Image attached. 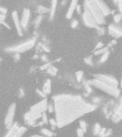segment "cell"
Segmentation results:
<instances>
[{"instance_id": "obj_3", "label": "cell", "mask_w": 122, "mask_h": 137, "mask_svg": "<svg viewBox=\"0 0 122 137\" xmlns=\"http://www.w3.org/2000/svg\"><path fill=\"white\" fill-rule=\"evenodd\" d=\"M91 84H92L94 87H96L97 89L101 90L106 94L114 97H118L120 94V91L118 88H114L112 86H109L96 79L92 80L91 81Z\"/></svg>"}, {"instance_id": "obj_30", "label": "cell", "mask_w": 122, "mask_h": 137, "mask_svg": "<svg viewBox=\"0 0 122 137\" xmlns=\"http://www.w3.org/2000/svg\"><path fill=\"white\" fill-rule=\"evenodd\" d=\"M106 130L105 128H102L101 129V131H100V134H99V136L101 137H105L106 136Z\"/></svg>"}, {"instance_id": "obj_23", "label": "cell", "mask_w": 122, "mask_h": 137, "mask_svg": "<svg viewBox=\"0 0 122 137\" xmlns=\"http://www.w3.org/2000/svg\"><path fill=\"white\" fill-rule=\"evenodd\" d=\"M101 130V128L99 124H96L94 126V129H93V134L95 135L99 134Z\"/></svg>"}, {"instance_id": "obj_46", "label": "cell", "mask_w": 122, "mask_h": 137, "mask_svg": "<svg viewBox=\"0 0 122 137\" xmlns=\"http://www.w3.org/2000/svg\"><path fill=\"white\" fill-rule=\"evenodd\" d=\"M31 137H43V136H39V135H34V136H32Z\"/></svg>"}, {"instance_id": "obj_4", "label": "cell", "mask_w": 122, "mask_h": 137, "mask_svg": "<svg viewBox=\"0 0 122 137\" xmlns=\"http://www.w3.org/2000/svg\"><path fill=\"white\" fill-rule=\"evenodd\" d=\"M85 3L89 7L90 11L93 14L95 19L98 22V24H103L105 23V16L100 10V8L96 3V1H86Z\"/></svg>"}, {"instance_id": "obj_11", "label": "cell", "mask_w": 122, "mask_h": 137, "mask_svg": "<svg viewBox=\"0 0 122 137\" xmlns=\"http://www.w3.org/2000/svg\"><path fill=\"white\" fill-rule=\"evenodd\" d=\"M30 16H31L30 10L29 9H24L23 11L22 16V19H21V24L24 29H26L27 27L29 19H30Z\"/></svg>"}, {"instance_id": "obj_24", "label": "cell", "mask_w": 122, "mask_h": 137, "mask_svg": "<svg viewBox=\"0 0 122 137\" xmlns=\"http://www.w3.org/2000/svg\"><path fill=\"white\" fill-rule=\"evenodd\" d=\"M83 85H84V88L87 91V92H88L89 94L91 93L92 89H91V84H89V82H87V81H84Z\"/></svg>"}, {"instance_id": "obj_22", "label": "cell", "mask_w": 122, "mask_h": 137, "mask_svg": "<svg viewBox=\"0 0 122 137\" xmlns=\"http://www.w3.org/2000/svg\"><path fill=\"white\" fill-rule=\"evenodd\" d=\"M108 51V48L107 47H104L102 48V49H99V50H97V51H96L95 52H94V54L95 55H99V54H105V53H106Z\"/></svg>"}, {"instance_id": "obj_6", "label": "cell", "mask_w": 122, "mask_h": 137, "mask_svg": "<svg viewBox=\"0 0 122 137\" xmlns=\"http://www.w3.org/2000/svg\"><path fill=\"white\" fill-rule=\"evenodd\" d=\"M84 10L85 11L83 14V22L84 24L88 27L96 28L98 26V22L85 2H84Z\"/></svg>"}, {"instance_id": "obj_21", "label": "cell", "mask_w": 122, "mask_h": 137, "mask_svg": "<svg viewBox=\"0 0 122 137\" xmlns=\"http://www.w3.org/2000/svg\"><path fill=\"white\" fill-rule=\"evenodd\" d=\"M42 133L43 134H44L45 136H46L47 137H51L53 136V132L51 131H49V129H42Z\"/></svg>"}, {"instance_id": "obj_12", "label": "cell", "mask_w": 122, "mask_h": 137, "mask_svg": "<svg viewBox=\"0 0 122 137\" xmlns=\"http://www.w3.org/2000/svg\"><path fill=\"white\" fill-rule=\"evenodd\" d=\"M96 3L98 4V6L100 8V10H101L103 14H104V16H106L109 15V14H111V10L109 8V6L106 5L104 2L103 1H96Z\"/></svg>"}, {"instance_id": "obj_27", "label": "cell", "mask_w": 122, "mask_h": 137, "mask_svg": "<svg viewBox=\"0 0 122 137\" xmlns=\"http://www.w3.org/2000/svg\"><path fill=\"white\" fill-rule=\"evenodd\" d=\"M109 51H107L106 53H105V54H103V56L101 57V59H100V61H99L100 63H103V62L106 61L107 60V59H108V57H109Z\"/></svg>"}, {"instance_id": "obj_38", "label": "cell", "mask_w": 122, "mask_h": 137, "mask_svg": "<svg viewBox=\"0 0 122 137\" xmlns=\"http://www.w3.org/2000/svg\"><path fill=\"white\" fill-rule=\"evenodd\" d=\"M103 46H104V44H103L102 42H99L98 44L96 45V47H95V50H96V49H98V50H99V49H100V48H101V49H102L101 47H102Z\"/></svg>"}, {"instance_id": "obj_8", "label": "cell", "mask_w": 122, "mask_h": 137, "mask_svg": "<svg viewBox=\"0 0 122 137\" xmlns=\"http://www.w3.org/2000/svg\"><path fill=\"white\" fill-rule=\"evenodd\" d=\"M15 111H16V104L13 103L10 105L7 114L5 117V121H4L5 126L8 129H10L13 126V120H14V117L15 114Z\"/></svg>"}, {"instance_id": "obj_25", "label": "cell", "mask_w": 122, "mask_h": 137, "mask_svg": "<svg viewBox=\"0 0 122 137\" xmlns=\"http://www.w3.org/2000/svg\"><path fill=\"white\" fill-rule=\"evenodd\" d=\"M83 71H77V73H76V78H77V80L78 82H80L81 81L82 78H83Z\"/></svg>"}, {"instance_id": "obj_15", "label": "cell", "mask_w": 122, "mask_h": 137, "mask_svg": "<svg viewBox=\"0 0 122 137\" xmlns=\"http://www.w3.org/2000/svg\"><path fill=\"white\" fill-rule=\"evenodd\" d=\"M115 120L114 121H120L122 118V99L121 102V104H120V106H119V108H117L116 112L115 113Z\"/></svg>"}, {"instance_id": "obj_47", "label": "cell", "mask_w": 122, "mask_h": 137, "mask_svg": "<svg viewBox=\"0 0 122 137\" xmlns=\"http://www.w3.org/2000/svg\"><path fill=\"white\" fill-rule=\"evenodd\" d=\"M121 86L122 87V79H121Z\"/></svg>"}, {"instance_id": "obj_42", "label": "cell", "mask_w": 122, "mask_h": 137, "mask_svg": "<svg viewBox=\"0 0 122 137\" xmlns=\"http://www.w3.org/2000/svg\"><path fill=\"white\" fill-rule=\"evenodd\" d=\"M42 47H43V50H44V51H47L49 52V49L46 46H45V45H42Z\"/></svg>"}, {"instance_id": "obj_1", "label": "cell", "mask_w": 122, "mask_h": 137, "mask_svg": "<svg viewBox=\"0 0 122 137\" xmlns=\"http://www.w3.org/2000/svg\"><path fill=\"white\" fill-rule=\"evenodd\" d=\"M57 126L69 124L87 113L93 112L96 105L84 101L80 96L61 94L54 97Z\"/></svg>"}, {"instance_id": "obj_16", "label": "cell", "mask_w": 122, "mask_h": 137, "mask_svg": "<svg viewBox=\"0 0 122 137\" xmlns=\"http://www.w3.org/2000/svg\"><path fill=\"white\" fill-rule=\"evenodd\" d=\"M57 1H52L51 2V10H50V19L54 18L55 15V12L57 9Z\"/></svg>"}, {"instance_id": "obj_43", "label": "cell", "mask_w": 122, "mask_h": 137, "mask_svg": "<svg viewBox=\"0 0 122 137\" xmlns=\"http://www.w3.org/2000/svg\"><path fill=\"white\" fill-rule=\"evenodd\" d=\"M47 57L46 56H45V55H44V56H42V59L44 61H47Z\"/></svg>"}, {"instance_id": "obj_45", "label": "cell", "mask_w": 122, "mask_h": 137, "mask_svg": "<svg viewBox=\"0 0 122 137\" xmlns=\"http://www.w3.org/2000/svg\"><path fill=\"white\" fill-rule=\"evenodd\" d=\"M111 130H108V131H106V136H109L110 134H111ZM105 136V137H106Z\"/></svg>"}, {"instance_id": "obj_32", "label": "cell", "mask_w": 122, "mask_h": 137, "mask_svg": "<svg viewBox=\"0 0 122 137\" xmlns=\"http://www.w3.org/2000/svg\"><path fill=\"white\" fill-rule=\"evenodd\" d=\"M36 92L38 93L39 95L40 96H42V97H44H44H46V94H45V93L44 92H42V91H40L39 89H36Z\"/></svg>"}, {"instance_id": "obj_7", "label": "cell", "mask_w": 122, "mask_h": 137, "mask_svg": "<svg viewBox=\"0 0 122 137\" xmlns=\"http://www.w3.org/2000/svg\"><path fill=\"white\" fill-rule=\"evenodd\" d=\"M95 78L103 83L106 84L110 86H112L114 88H117V86L119 85L118 81L115 78L110 76L104 75V74H96L95 75Z\"/></svg>"}, {"instance_id": "obj_28", "label": "cell", "mask_w": 122, "mask_h": 137, "mask_svg": "<svg viewBox=\"0 0 122 137\" xmlns=\"http://www.w3.org/2000/svg\"><path fill=\"white\" fill-rule=\"evenodd\" d=\"M79 124H80L81 129H82L84 132H87V123L83 121H80V122H79Z\"/></svg>"}, {"instance_id": "obj_36", "label": "cell", "mask_w": 122, "mask_h": 137, "mask_svg": "<svg viewBox=\"0 0 122 137\" xmlns=\"http://www.w3.org/2000/svg\"><path fill=\"white\" fill-rule=\"evenodd\" d=\"M118 7H119V10L121 14H122V1L118 2Z\"/></svg>"}, {"instance_id": "obj_31", "label": "cell", "mask_w": 122, "mask_h": 137, "mask_svg": "<svg viewBox=\"0 0 122 137\" xmlns=\"http://www.w3.org/2000/svg\"><path fill=\"white\" fill-rule=\"evenodd\" d=\"M83 133H84V131L81 129H77V135L79 137H83Z\"/></svg>"}, {"instance_id": "obj_37", "label": "cell", "mask_w": 122, "mask_h": 137, "mask_svg": "<svg viewBox=\"0 0 122 137\" xmlns=\"http://www.w3.org/2000/svg\"><path fill=\"white\" fill-rule=\"evenodd\" d=\"M78 24H79L78 21H77V20H74V21L72 22V23H71V27H72V28H76L77 26V25H78Z\"/></svg>"}, {"instance_id": "obj_20", "label": "cell", "mask_w": 122, "mask_h": 137, "mask_svg": "<svg viewBox=\"0 0 122 137\" xmlns=\"http://www.w3.org/2000/svg\"><path fill=\"white\" fill-rule=\"evenodd\" d=\"M42 19H43V16L42 15L40 16H38L35 19V20L34 21V26H35L36 28H37L39 26V25L40 24V23L42 22Z\"/></svg>"}, {"instance_id": "obj_29", "label": "cell", "mask_w": 122, "mask_h": 137, "mask_svg": "<svg viewBox=\"0 0 122 137\" xmlns=\"http://www.w3.org/2000/svg\"><path fill=\"white\" fill-rule=\"evenodd\" d=\"M122 14H116L114 16V20L116 23H119L120 22V20L121 19Z\"/></svg>"}, {"instance_id": "obj_10", "label": "cell", "mask_w": 122, "mask_h": 137, "mask_svg": "<svg viewBox=\"0 0 122 137\" xmlns=\"http://www.w3.org/2000/svg\"><path fill=\"white\" fill-rule=\"evenodd\" d=\"M109 33L113 37L119 38L122 36V28L114 24H111L109 26Z\"/></svg>"}, {"instance_id": "obj_44", "label": "cell", "mask_w": 122, "mask_h": 137, "mask_svg": "<svg viewBox=\"0 0 122 137\" xmlns=\"http://www.w3.org/2000/svg\"><path fill=\"white\" fill-rule=\"evenodd\" d=\"M24 90L23 89H20V96L21 97H22V96H24Z\"/></svg>"}, {"instance_id": "obj_26", "label": "cell", "mask_w": 122, "mask_h": 137, "mask_svg": "<svg viewBox=\"0 0 122 137\" xmlns=\"http://www.w3.org/2000/svg\"><path fill=\"white\" fill-rule=\"evenodd\" d=\"M48 72L50 74H52L53 76H54L55 74H57V69L55 68V67H51V66H50V67H49L48 68Z\"/></svg>"}, {"instance_id": "obj_40", "label": "cell", "mask_w": 122, "mask_h": 137, "mask_svg": "<svg viewBox=\"0 0 122 137\" xmlns=\"http://www.w3.org/2000/svg\"><path fill=\"white\" fill-rule=\"evenodd\" d=\"M76 10H77V13L79 14H81V6L80 5H79V4H77V8H76Z\"/></svg>"}, {"instance_id": "obj_2", "label": "cell", "mask_w": 122, "mask_h": 137, "mask_svg": "<svg viewBox=\"0 0 122 137\" xmlns=\"http://www.w3.org/2000/svg\"><path fill=\"white\" fill-rule=\"evenodd\" d=\"M47 108L48 103L46 99H44L42 102L32 106L30 111L24 115L26 123L29 125H33L36 120L40 118V117H42V115Z\"/></svg>"}, {"instance_id": "obj_18", "label": "cell", "mask_w": 122, "mask_h": 137, "mask_svg": "<svg viewBox=\"0 0 122 137\" xmlns=\"http://www.w3.org/2000/svg\"><path fill=\"white\" fill-rule=\"evenodd\" d=\"M26 131V128L24 127V126H21V127H19V129L18 132H17V134H16V136L15 137H22Z\"/></svg>"}, {"instance_id": "obj_35", "label": "cell", "mask_w": 122, "mask_h": 137, "mask_svg": "<svg viewBox=\"0 0 122 137\" xmlns=\"http://www.w3.org/2000/svg\"><path fill=\"white\" fill-rule=\"evenodd\" d=\"M42 121H43L44 124H46V123H47V116H46V115L45 113H44L43 115H42Z\"/></svg>"}, {"instance_id": "obj_41", "label": "cell", "mask_w": 122, "mask_h": 137, "mask_svg": "<svg viewBox=\"0 0 122 137\" xmlns=\"http://www.w3.org/2000/svg\"><path fill=\"white\" fill-rule=\"evenodd\" d=\"M0 11H1V13H2V14H5L6 13V11H7V10H6V9H4L3 7H1V8H0Z\"/></svg>"}, {"instance_id": "obj_14", "label": "cell", "mask_w": 122, "mask_h": 137, "mask_svg": "<svg viewBox=\"0 0 122 137\" xmlns=\"http://www.w3.org/2000/svg\"><path fill=\"white\" fill-rule=\"evenodd\" d=\"M19 127L18 126L17 123H14L12 128L10 129V131H8V133L4 137H15L16 134L19 131Z\"/></svg>"}, {"instance_id": "obj_19", "label": "cell", "mask_w": 122, "mask_h": 137, "mask_svg": "<svg viewBox=\"0 0 122 137\" xmlns=\"http://www.w3.org/2000/svg\"><path fill=\"white\" fill-rule=\"evenodd\" d=\"M49 11V9H47V8H46V7H44V6H39L38 7H37V12H38L39 14H44V13H46L48 12Z\"/></svg>"}, {"instance_id": "obj_5", "label": "cell", "mask_w": 122, "mask_h": 137, "mask_svg": "<svg viewBox=\"0 0 122 137\" xmlns=\"http://www.w3.org/2000/svg\"><path fill=\"white\" fill-rule=\"evenodd\" d=\"M36 42V39H32L29 41L22 43L19 45L16 46H14L12 47H9L6 48L5 50L10 52H15L16 54L19 53H22V52H25V51H28L29 49H31L32 48H33L35 45Z\"/></svg>"}, {"instance_id": "obj_34", "label": "cell", "mask_w": 122, "mask_h": 137, "mask_svg": "<svg viewBox=\"0 0 122 137\" xmlns=\"http://www.w3.org/2000/svg\"><path fill=\"white\" fill-rule=\"evenodd\" d=\"M49 122H50V124H51V126H57V120H54V119H50L49 120Z\"/></svg>"}, {"instance_id": "obj_9", "label": "cell", "mask_w": 122, "mask_h": 137, "mask_svg": "<svg viewBox=\"0 0 122 137\" xmlns=\"http://www.w3.org/2000/svg\"><path fill=\"white\" fill-rule=\"evenodd\" d=\"M12 16L13 21L14 22V25L16 27V31L18 32L19 36L23 35V31H22V26L21 24V20H19V15L18 13L16 11H14L12 14Z\"/></svg>"}, {"instance_id": "obj_33", "label": "cell", "mask_w": 122, "mask_h": 137, "mask_svg": "<svg viewBox=\"0 0 122 137\" xmlns=\"http://www.w3.org/2000/svg\"><path fill=\"white\" fill-rule=\"evenodd\" d=\"M84 61H85V62H86L87 64L92 65V60H91V58L87 57V58H86L85 59H84Z\"/></svg>"}, {"instance_id": "obj_17", "label": "cell", "mask_w": 122, "mask_h": 137, "mask_svg": "<svg viewBox=\"0 0 122 137\" xmlns=\"http://www.w3.org/2000/svg\"><path fill=\"white\" fill-rule=\"evenodd\" d=\"M43 92L46 94H49L51 92V81L49 79H47V81L45 82L44 87H43Z\"/></svg>"}, {"instance_id": "obj_13", "label": "cell", "mask_w": 122, "mask_h": 137, "mask_svg": "<svg viewBox=\"0 0 122 137\" xmlns=\"http://www.w3.org/2000/svg\"><path fill=\"white\" fill-rule=\"evenodd\" d=\"M77 1H72L71 2V4L69 7V9H68L67 13V18L69 19H70L71 18V16L73 15V14H74V10L77 8Z\"/></svg>"}, {"instance_id": "obj_39", "label": "cell", "mask_w": 122, "mask_h": 137, "mask_svg": "<svg viewBox=\"0 0 122 137\" xmlns=\"http://www.w3.org/2000/svg\"><path fill=\"white\" fill-rule=\"evenodd\" d=\"M54 107H53V106L51 105V104H49L48 109H49V113L53 112V111H54Z\"/></svg>"}]
</instances>
